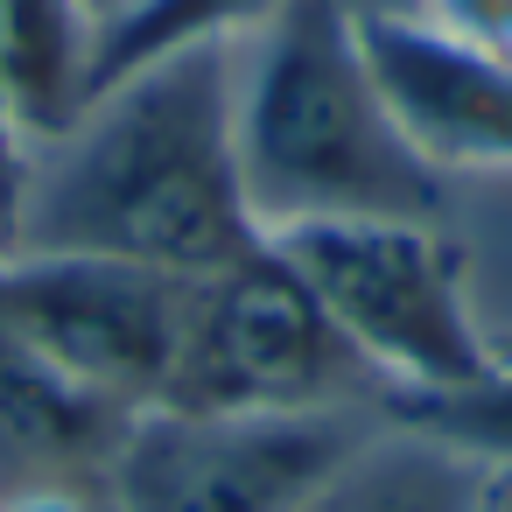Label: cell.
Listing matches in <instances>:
<instances>
[{
  "instance_id": "cell-17",
  "label": "cell",
  "mask_w": 512,
  "mask_h": 512,
  "mask_svg": "<svg viewBox=\"0 0 512 512\" xmlns=\"http://www.w3.org/2000/svg\"><path fill=\"white\" fill-rule=\"evenodd\" d=\"M92 15H99V22H113V15H120V0H92Z\"/></svg>"
},
{
  "instance_id": "cell-8",
  "label": "cell",
  "mask_w": 512,
  "mask_h": 512,
  "mask_svg": "<svg viewBox=\"0 0 512 512\" xmlns=\"http://www.w3.org/2000/svg\"><path fill=\"white\" fill-rule=\"evenodd\" d=\"M134 414L71 386L0 323V498L36 491H106V470Z\"/></svg>"
},
{
  "instance_id": "cell-15",
  "label": "cell",
  "mask_w": 512,
  "mask_h": 512,
  "mask_svg": "<svg viewBox=\"0 0 512 512\" xmlns=\"http://www.w3.org/2000/svg\"><path fill=\"white\" fill-rule=\"evenodd\" d=\"M351 15H421V0H344Z\"/></svg>"
},
{
  "instance_id": "cell-10",
  "label": "cell",
  "mask_w": 512,
  "mask_h": 512,
  "mask_svg": "<svg viewBox=\"0 0 512 512\" xmlns=\"http://www.w3.org/2000/svg\"><path fill=\"white\" fill-rule=\"evenodd\" d=\"M99 15L92 0H0V85L22 155L78 120L92 99V57H99Z\"/></svg>"
},
{
  "instance_id": "cell-12",
  "label": "cell",
  "mask_w": 512,
  "mask_h": 512,
  "mask_svg": "<svg viewBox=\"0 0 512 512\" xmlns=\"http://www.w3.org/2000/svg\"><path fill=\"white\" fill-rule=\"evenodd\" d=\"M421 428H435L442 442H456L463 456H477L484 470H512V351H498V365L449 400H421V407H393Z\"/></svg>"
},
{
  "instance_id": "cell-14",
  "label": "cell",
  "mask_w": 512,
  "mask_h": 512,
  "mask_svg": "<svg viewBox=\"0 0 512 512\" xmlns=\"http://www.w3.org/2000/svg\"><path fill=\"white\" fill-rule=\"evenodd\" d=\"M15 183H22V141H15V120H8V85H0V246H8Z\"/></svg>"
},
{
  "instance_id": "cell-4",
  "label": "cell",
  "mask_w": 512,
  "mask_h": 512,
  "mask_svg": "<svg viewBox=\"0 0 512 512\" xmlns=\"http://www.w3.org/2000/svg\"><path fill=\"white\" fill-rule=\"evenodd\" d=\"M169 407L183 414H323V407L393 414L400 400L267 239L246 260L197 281Z\"/></svg>"
},
{
  "instance_id": "cell-6",
  "label": "cell",
  "mask_w": 512,
  "mask_h": 512,
  "mask_svg": "<svg viewBox=\"0 0 512 512\" xmlns=\"http://www.w3.org/2000/svg\"><path fill=\"white\" fill-rule=\"evenodd\" d=\"M372 407L323 414H134L106 512H302L309 491L379 428Z\"/></svg>"
},
{
  "instance_id": "cell-7",
  "label": "cell",
  "mask_w": 512,
  "mask_h": 512,
  "mask_svg": "<svg viewBox=\"0 0 512 512\" xmlns=\"http://www.w3.org/2000/svg\"><path fill=\"white\" fill-rule=\"evenodd\" d=\"M372 71L435 176L512 169V57L477 50L421 15H358Z\"/></svg>"
},
{
  "instance_id": "cell-18",
  "label": "cell",
  "mask_w": 512,
  "mask_h": 512,
  "mask_svg": "<svg viewBox=\"0 0 512 512\" xmlns=\"http://www.w3.org/2000/svg\"><path fill=\"white\" fill-rule=\"evenodd\" d=\"M505 351H512V344H505Z\"/></svg>"
},
{
  "instance_id": "cell-1",
  "label": "cell",
  "mask_w": 512,
  "mask_h": 512,
  "mask_svg": "<svg viewBox=\"0 0 512 512\" xmlns=\"http://www.w3.org/2000/svg\"><path fill=\"white\" fill-rule=\"evenodd\" d=\"M260 239L239 176V43H197L106 78L22 155L8 246L204 281Z\"/></svg>"
},
{
  "instance_id": "cell-3",
  "label": "cell",
  "mask_w": 512,
  "mask_h": 512,
  "mask_svg": "<svg viewBox=\"0 0 512 512\" xmlns=\"http://www.w3.org/2000/svg\"><path fill=\"white\" fill-rule=\"evenodd\" d=\"M274 246L400 407L470 393L498 365V344L477 330L463 267L435 225H309L281 232Z\"/></svg>"
},
{
  "instance_id": "cell-16",
  "label": "cell",
  "mask_w": 512,
  "mask_h": 512,
  "mask_svg": "<svg viewBox=\"0 0 512 512\" xmlns=\"http://www.w3.org/2000/svg\"><path fill=\"white\" fill-rule=\"evenodd\" d=\"M484 512H512V470H491V505Z\"/></svg>"
},
{
  "instance_id": "cell-13",
  "label": "cell",
  "mask_w": 512,
  "mask_h": 512,
  "mask_svg": "<svg viewBox=\"0 0 512 512\" xmlns=\"http://www.w3.org/2000/svg\"><path fill=\"white\" fill-rule=\"evenodd\" d=\"M421 22H435L477 50L512 57V0H421Z\"/></svg>"
},
{
  "instance_id": "cell-5",
  "label": "cell",
  "mask_w": 512,
  "mask_h": 512,
  "mask_svg": "<svg viewBox=\"0 0 512 512\" xmlns=\"http://www.w3.org/2000/svg\"><path fill=\"white\" fill-rule=\"evenodd\" d=\"M197 281L85 253H0V323L71 386L120 414H155L176 393Z\"/></svg>"
},
{
  "instance_id": "cell-2",
  "label": "cell",
  "mask_w": 512,
  "mask_h": 512,
  "mask_svg": "<svg viewBox=\"0 0 512 512\" xmlns=\"http://www.w3.org/2000/svg\"><path fill=\"white\" fill-rule=\"evenodd\" d=\"M239 176L260 239L309 225H435L442 183L407 141L344 0H274L239 43Z\"/></svg>"
},
{
  "instance_id": "cell-9",
  "label": "cell",
  "mask_w": 512,
  "mask_h": 512,
  "mask_svg": "<svg viewBox=\"0 0 512 512\" xmlns=\"http://www.w3.org/2000/svg\"><path fill=\"white\" fill-rule=\"evenodd\" d=\"M491 470L442 442L435 428L386 414L316 491L302 512H484Z\"/></svg>"
},
{
  "instance_id": "cell-11",
  "label": "cell",
  "mask_w": 512,
  "mask_h": 512,
  "mask_svg": "<svg viewBox=\"0 0 512 512\" xmlns=\"http://www.w3.org/2000/svg\"><path fill=\"white\" fill-rule=\"evenodd\" d=\"M274 15V0H120V15L99 29L92 92L120 71H141L155 57L197 50V43H246Z\"/></svg>"
}]
</instances>
